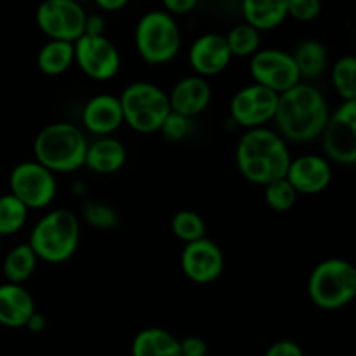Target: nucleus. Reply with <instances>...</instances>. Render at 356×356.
Listing matches in <instances>:
<instances>
[{"label":"nucleus","instance_id":"nucleus-1","mask_svg":"<svg viewBox=\"0 0 356 356\" xmlns=\"http://www.w3.org/2000/svg\"><path fill=\"white\" fill-rule=\"evenodd\" d=\"M329 104L316 87L298 83L278 96L273 120L282 139L294 143H309L322 136L329 120Z\"/></svg>","mask_w":356,"mask_h":356},{"label":"nucleus","instance_id":"nucleus-2","mask_svg":"<svg viewBox=\"0 0 356 356\" xmlns=\"http://www.w3.org/2000/svg\"><path fill=\"white\" fill-rule=\"evenodd\" d=\"M291 160L285 139L266 127L245 131L236 145V167L240 174L259 186L285 177Z\"/></svg>","mask_w":356,"mask_h":356},{"label":"nucleus","instance_id":"nucleus-3","mask_svg":"<svg viewBox=\"0 0 356 356\" xmlns=\"http://www.w3.org/2000/svg\"><path fill=\"white\" fill-rule=\"evenodd\" d=\"M86 134L70 122H54L42 129L33 141L35 162L52 174L82 169L87 153Z\"/></svg>","mask_w":356,"mask_h":356},{"label":"nucleus","instance_id":"nucleus-4","mask_svg":"<svg viewBox=\"0 0 356 356\" xmlns=\"http://www.w3.org/2000/svg\"><path fill=\"white\" fill-rule=\"evenodd\" d=\"M80 222L68 209H54L47 212L31 229L28 245L37 259L51 264L68 261L79 249Z\"/></svg>","mask_w":356,"mask_h":356},{"label":"nucleus","instance_id":"nucleus-5","mask_svg":"<svg viewBox=\"0 0 356 356\" xmlns=\"http://www.w3.org/2000/svg\"><path fill=\"white\" fill-rule=\"evenodd\" d=\"M308 296L320 309H343L356 296V268L339 257L322 261L309 275Z\"/></svg>","mask_w":356,"mask_h":356},{"label":"nucleus","instance_id":"nucleus-6","mask_svg":"<svg viewBox=\"0 0 356 356\" xmlns=\"http://www.w3.org/2000/svg\"><path fill=\"white\" fill-rule=\"evenodd\" d=\"M134 42L143 61L148 65H165L179 54V24L176 17L163 9L148 10L138 21Z\"/></svg>","mask_w":356,"mask_h":356},{"label":"nucleus","instance_id":"nucleus-7","mask_svg":"<svg viewBox=\"0 0 356 356\" xmlns=\"http://www.w3.org/2000/svg\"><path fill=\"white\" fill-rule=\"evenodd\" d=\"M124 124L141 134L159 132L170 113L169 97L152 82H132L118 96Z\"/></svg>","mask_w":356,"mask_h":356},{"label":"nucleus","instance_id":"nucleus-8","mask_svg":"<svg viewBox=\"0 0 356 356\" xmlns=\"http://www.w3.org/2000/svg\"><path fill=\"white\" fill-rule=\"evenodd\" d=\"M9 188L10 195L16 197L28 211L47 207L58 191L54 174L35 160L17 163L10 170Z\"/></svg>","mask_w":356,"mask_h":356},{"label":"nucleus","instance_id":"nucleus-9","mask_svg":"<svg viewBox=\"0 0 356 356\" xmlns=\"http://www.w3.org/2000/svg\"><path fill=\"white\" fill-rule=\"evenodd\" d=\"M323 152L330 160L343 165L356 162V101H343L329 115L322 132Z\"/></svg>","mask_w":356,"mask_h":356},{"label":"nucleus","instance_id":"nucleus-10","mask_svg":"<svg viewBox=\"0 0 356 356\" xmlns=\"http://www.w3.org/2000/svg\"><path fill=\"white\" fill-rule=\"evenodd\" d=\"M254 83L273 90L278 96L301 83L294 58L280 49H259L250 59Z\"/></svg>","mask_w":356,"mask_h":356},{"label":"nucleus","instance_id":"nucleus-11","mask_svg":"<svg viewBox=\"0 0 356 356\" xmlns=\"http://www.w3.org/2000/svg\"><path fill=\"white\" fill-rule=\"evenodd\" d=\"M87 13L75 0H47L37 9V24L49 40L75 44L83 35Z\"/></svg>","mask_w":356,"mask_h":356},{"label":"nucleus","instance_id":"nucleus-12","mask_svg":"<svg viewBox=\"0 0 356 356\" xmlns=\"http://www.w3.org/2000/svg\"><path fill=\"white\" fill-rule=\"evenodd\" d=\"M73 47H75V63L89 79L110 80L120 70V52L106 35L103 37L82 35L73 44Z\"/></svg>","mask_w":356,"mask_h":356},{"label":"nucleus","instance_id":"nucleus-13","mask_svg":"<svg viewBox=\"0 0 356 356\" xmlns=\"http://www.w3.org/2000/svg\"><path fill=\"white\" fill-rule=\"evenodd\" d=\"M277 92L252 83V86L240 89L232 97L229 111L236 124L250 131V129L263 127L264 124L273 120L275 113H277Z\"/></svg>","mask_w":356,"mask_h":356},{"label":"nucleus","instance_id":"nucleus-14","mask_svg":"<svg viewBox=\"0 0 356 356\" xmlns=\"http://www.w3.org/2000/svg\"><path fill=\"white\" fill-rule=\"evenodd\" d=\"M181 268L190 282L207 285L218 280L225 270V256L221 247L207 236L186 243L181 254Z\"/></svg>","mask_w":356,"mask_h":356},{"label":"nucleus","instance_id":"nucleus-15","mask_svg":"<svg viewBox=\"0 0 356 356\" xmlns=\"http://www.w3.org/2000/svg\"><path fill=\"white\" fill-rule=\"evenodd\" d=\"M285 179L302 195H316L329 188L332 181V167L320 155H302L291 160Z\"/></svg>","mask_w":356,"mask_h":356},{"label":"nucleus","instance_id":"nucleus-16","mask_svg":"<svg viewBox=\"0 0 356 356\" xmlns=\"http://www.w3.org/2000/svg\"><path fill=\"white\" fill-rule=\"evenodd\" d=\"M232 58L225 35L219 33L202 35L190 49V65L202 79L225 72L232 63Z\"/></svg>","mask_w":356,"mask_h":356},{"label":"nucleus","instance_id":"nucleus-17","mask_svg":"<svg viewBox=\"0 0 356 356\" xmlns=\"http://www.w3.org/2000/svg\"><path fill=\"white\" fill-rule=\"evenodd\" d=\"M167 97H169L170 111L191 120L207 110L212 99V90L207 80L198 75H190L181 79L172 87L170 94H167Z\"/></svg>","mask_w":356,"mask_h":356},{"label":"nucleus","instance_id":"nucleus-18","mask_svg":"<svg viewBox=\"0 0 356 356\" xmlns=\"http://www.w3.org/2000/svg\"><path fill=\"white\" fill-rule=\"evenodd\" d=\"M82 124L92 134L106 138L124 124L118 96L113 94H97L90 97L82 110Z\"/></svg>","mask_w":356,"mask_h":356},{"label":"nucleus","instance_id":"nucleus-19","mask_svg":"<svg viewBox=\"0 0 356 356\" xmlns=\"http://www.w3.org/2000/svg\"><path fill=\"white\" fill-rule=\"evenodd\" d=\"M37 312L35 299L23 285H0V325L9 329L26 327L28 320Z\"/></svg>","mask_w":356,"mask_h":356},{"label":"nucleus","instance_id":"nucleus-20","mask_svg":"<svg viewBox=\"0 0 356 356\" xmlns=\"http://www.w3.org/2000/svg\"><path fill=\"white\" fill-rule=\"evenodd\" d=\"M125 162H127V149L124 143L106 136V138H97L87 146L83 165L97 174H113L118 172Z\"/></svg>","mask_w":356,"mask_h":356},{"label":"nucleus","instance_id":"nucleus-21","mask_svg":"<svg viewBox=\"0 0 356 356\" xmlns=\"http://www.w3.org/2000/svg\"><path fill=\"white\" fill-rule=\"evenodd\" d=\"M132 356H181L179 339L160 327H148L136 334L131 348Z\"/></svg>","mask_w":356,"mask_h":356},{"label":"nucleus","instance_id":"nucleus-22","mask_svg":"<svg viewBox=\"0 0 356 356\" xmlns=\"http://www.w3.org/2000/svg\"><path fill=\"white\" fill-rule=\"evenodd\" d=\"M242 13L245 23L254 30L270 31L280 26L287 19V2L273 0H245L242 3Z\"/></svg>","mask_w":356,"mask_h":356},{"label":"nucleus","instance_id":"nucleus-23","mask_svg":"<svg viewBox=\"0 0 356 356\" xmlns=\"http://www.w3.org/2000/svg\"><path fill=\"white\" fill-rule=\"evenodd\" d=\"M75 61V47L72 42L49 40L37 54V65L44 75L58 76L68 72Z\"/></svg>","mask_w":356,"mask_h":356},{"label":"nucleus","instance_id":"nucleus-24","mask_svg":"<svg viewBox=\"0 0 356 356\" xmlns=\"http://www.w3.org/2000/svg\"><path fill=\"white\" fill-rule=\"evenodd\" d=\"M37 256H35V252L28 243H19V245L13 247L7 252L2 264V271L3 277L7 278V284L23 285L24 282L33 277L35 270H37Z\"/></svg>","mask_w":356,"mask_h":356},{"label":"nucleus","instance_id":"nucleus-25","mask_svg":"<svg viewBox=\"0 0 356 356\" xmlns=\"http://www.w3.org/2000/svg\"><path fill=\"white\" fill-rule=\"evenodd\" d=\"M292 58L301 79H316L327 68V49L315 38L302 40L292 52Z\"/></svg>","mask_w":356,"mask_h":356},{"label":"nucleus","instance_id":"nucleus-26","mask_svg":"<svg viewBox=\"0 0 356 356\" xmlns=\"http://www.w3.org/2000/svg\"><path fill=\"white\" fill-rule=\"evenodd\" d=\"M225 38L232 56H236V58H247V56L252 58L261 47V33L247 23L235 24L225 35Z\"/></svg>","mask_w":356,"mask_h":356},{"label":"nucleus","instance_id":"nucleus-27","mask_svg":"<svg viewBox=\"0 0 356 356\" xmlns=\"http://www.w3.org/2000/svg\"><path fill=\"white\" fill-rule=\"evenodd\" d=\"M28 209L10 193L0 197V238L14 235L24 226Z\"/></svg>","mask_w":356,"mask_h":356},{"label":"nucleus","instance_id":"nucleus-28","mask_svg":"<svg viewBox=\"0 0 356 356\" xmlns=\"http://www.w3.org/2000/svg\"><path fill=\"white\" fill-rule=\"evenodd\" d=\"M170 228H172L174 235L183 240L184 243L205 238V232H207L204 218L195 211H190V209L176 212L172 221H170Z\"/></svg>","mask_w":356,"mask_h":356},{"label":"nucleus","instance_id":"nucleus-29","mask_svg":"<svg viewBox=\"0 0 356 356\" xmlns=\"http://www.w3.org/2000/svg\"><path fill=\"white\" fill-rule=\"evenodd\" d=\"M356 59L343 56L332 66V86L343 101H356Z\"/></svg>","mask_w":356,"mask_h":356},{"label":"nucleus","instance_id":"nucleus-30","mask_svg":"<svg viewBox=\"0 0 356 356\" xmlns=\"http://www.w3.org/2000/svg\"><path fill=\"white\" fill-rule=\"evenodd\" d=\"M264 200L275 212H289L298 202V191L285 177L264 186Z\"/></svg>","mask_w":356,"mask_h":356},{"label":"nucleus","instance_id":"nucleus-31","mask_svg":"<svg viewBox=\"0 0 356 356\" xmlns=\"http://www.w3.org/2000/svg\"><path fill=\"white\" fill-rule=\"evenodd\" d=\"M82 218L90 226L99 229H111L120 222V216H118V212L111 205L97 200L83 202Z\"/></svg>","mask_w":356,"mask_h":356},{"label":"nucleus","instance_id":"nucleus-32","mask_svg":"<svg viewBox=\"0 0 356 356\" xmlns=\"http://www.w3.org/2000/svg\"><path fill=\"white\" fill-rule=\"evenodd\" d=\"M163 139L169 143H177L181 139H184L190 132V118L183 117V115H177L174 111H170L167 115V118L163 120L162 127H160Z\"/></svg>","mask_w":356,"mask_h":356},{"label":"nucleus","instance_id":"nucleus-33","mask_svg":"<svg viewBox=\"0 0 356 356\" xmlns=\"http://www.w3.org/2000/svg\"><path fill=\"white\" fill-rule=\"evenodd\" d=\"M322 13V3L318 0H289L287 16L298 21H313Z\"/></svg>","mask_w":356,"mask_h":356},{"label":"nucleus","instance_id":"nucleus-34","mask_svg":"<svg viewBox=\"0 0 356 356\" xmlns=\"http://www.w3.org/2000/svg\"><path fill=\"white\" fill-rule=\"evenodd\" d=\"M207 343L202 337L190 336L179 341L181 356H207Z\"/></svg>","mask_w":356,"mask_h":356},{"label":"nucleus","instance_id":"nucleus-35","mask_svg":"<svg viewBox=\"0 0 356 356\" xmlns=\"http://www.w3.org/2000/svg\"><path fill=\"white\" fill-rule=\"evenodd\" d=\"M264 356H305V351L294 341H277L266 350Z\"/></svg>","mask_w":356,"mask_h":356},{"label":"nucleus","instance_id":"nucleus-36","mask_svg":"<svg viewBox=\"0 0 356 356\" xmlns=\"http://www.w3.org/2000/svg\"><path fill=\"white\" fill-rule=\"evenodd\" d=\"M197 7V0H165L162 9L169 13L170 16H183V14L191 13Z\"/></svg>","mask_w":356,"mask_h":356},{"label":"nucleus","instance_id":"nucleus-37","mask_svg":"<svg viewBox=\"0 0 356 356\" xmlns=\"http://www.w3.org/2000/svg\"><path fill=\"white\" fill-rule=\"evenodd\" d=\"M104 17L101 14H87L86 24H83V35L89 37H103L104 35Z\"/></svg>","mask_w":356,"mask_h":356},{"label":"nucleus","instance_id":"nucleus-38","mask_svg":"<svg viewBox=\"0 0 356 356\" xmlns=\"http://www.w3.org/2000/svg\"><path fill=\"white\" fill-rule=\"evenodd\" d=\"M45 327H47V320H45V316L38 312H35L26 323V329L31 330V332H35V334L44 332Z\"/></svg>","mask_w":356,"mask_h":356},{"label":"nucleus","instance_id":"nucleus-39","mask_svg":"<svg viewBox=\"0 0 356 356\" xmlns=\"http://www.w3.org/2000/svg\"><path fill=\"white\" fill-rule=\"evenodd\" d=\"M127 6V0H97V7L104 13H115Z\"/></svg>","mask_w":356,"mask_h":356}]
</instances>
